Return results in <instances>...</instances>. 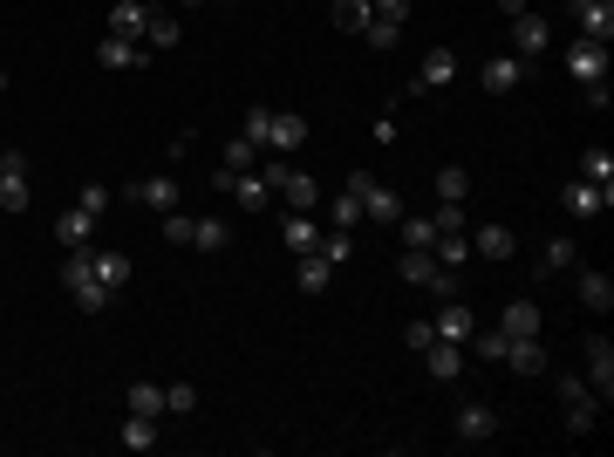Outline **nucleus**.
<instances>
[{"label":"nucleus","instance_id":"nucleus-50","mask_svg":"<svg viewBox=\"0 0 614 457\" xmlns=\"http://www.w3.org/2000/svg\"><path fill=\"white\" fill-rule=\"evenodd\" d=\"M553 396L574 403V396H594V389H587V376H553Z\"/></svg>","mask_w":614,"mask_h":457},{"label":"nucleus","instance_id":"nucleus-18","mask_svg":"<svg viewBox=\"0 0 614 457\" xmlns=\"http://www.w3.org/2000/svg\"><path fill=\"white\" fill-rule=\"evenodd\" d=\"M451 76H458V55H451V48H430L410 89H444V82H451Z\"/></svg>","mask_w":614,"mask_h":457},{"label":"nucleus","instance_id":"nucleus-24","mask_svg":"<svg viewBox=\"0 0 614 457\" xmlns=\"http://www.w3.org/2000/svg\"><path fill=\"white\" fill-rule=\"evenodd\" d=\"M396 273H403L410 287H430V280H437V253H430V246H403V260H396Z\"/></svg>","mask_w":614,"mask_h":457},{"label":"nucleus","instance_id":"nucleus-53","mask_svg":"<svg viewBox=\"0 0 614 457\" xmlns=\"http://www.w3.org/2000/svg\"><path fill=\"white\" fill-rule=\"evenodd\" d=\"M492 7H499L505 21H519V14H533V0H492Z\"/></svg>","mask_w":614,"mask_h":457},{"label":"nucleus","instance_id":"nucleus-26","mask_svg":"<svg viewBox=\"0 0 614 457\" xmlns=\"http://www.w3.org/2000/svg\"><path fill=\"white\" fill-rule=\"evenodd\" d=\"M157 437H164V430H157V417H137V410H130V417H123V430H116V444H123V451H151Z\"/></svg>","mask_w":614,"mask_h":457},{"label":"nucleus","instance_id":"nucleus-43","mask_svg":"<svg viewBox=\"0 0 614 457\" xmlns=\"http://www.w3.org/2000/svg\"><path fill=\"white\" fill-rule=\"evenodd\" d=\"M362 35H369V48H376V55H389V48L403 41V28H396V21H376V14H369V28H362Z\"/></svg>","mask_w":614,"mask_h":457},{"label":"nucleus","instance_id":"nucleus-46","mask_svg":"<svg viewBox=\"0 0 614 457\" xmlns=\"http://www.w3.org/2000/svg\"><path fill=\"white\" fill-rule=\"evenodd\" d=\"M430 219H437V232H471V212H464V205H437Z\"/></svg>","mask_w":614,"mask_h":457},{"label":"nucleus","instance_id":"nucleus-22","mask_svg":"<svg viewBox=\"0 0 614 457\" xmlns=\"http://www.w3.org/2000/svg\"><path fill=\"white\" fill-rule=\"evenodd\" d=\"M608 205H614V191L587 185V178H574V185H567V212H580V219H594V212H608Z\"/></svg>","mask_w":614,"mask_h":457},{"label":"nucleus","instance_id":"nucleus-11","mask_svg":"<svg viewBox=\"0 0 614 457\" xmlns=\"http://www.w3.org/2000/svg\"><path fill=\"white\" fill-rule=\"evenodd\" d=\"M328 280H335V260H328L321 246L294 260V287H301V294H328Z\"/></svg>","mask_w":614,"mask_h":457},{"label":"nucleus","instance_id":"nucleus-28","mask_svg":"<svg viewBox=\"0 0 614 457\" xmlns=\"http://www.w3.org/2000/svg\"><path fill=\"white\" fill-rule=\"evenodd\" d=\"M437 198H444V205H464V198H471V171H464V164H437Z\"/></svg>","mask_w":614,"mask_h":457},{"label":"nucleus","instance_id":"nucleus-34","mask_svg":"<svg viewBox=\"0 0 614 457\" xmlns=\"http://www.w3.org/2000/svg\"><path fill=\"white\" fill-rule=\"evenodd\" d=\"M226 239H232L226 219H198V226H192V246H198V253H226Z\"/></svg>","mask_w":614,"mask_h":457},{"label":"nucleus","instance_id":"nucleus-19","mask_svg":"<svg viewBox=\"0 0 614 457\" xmlns=\"http://www.w3.org/2000/svg\"><path fill=\"white\" fill-rule=\"evenodd\" d=\"M505 369H519V376H546V348H539V335H519V342L505 348Z\"/></svg>","mask_w":614,"mask_h":457},{"label":"nucleus","instance_id":"nucleus-5","mask_svg":"<svg viewBox=\"0 0 614 457\" xmlns=\"http://www.w3.org/2000/svg\"><path fill=\"white\" fill-rule=\"evenodd\" d=\"M567 76H574V82H601V76H608V41L580 35L574 48H567Z\"/></svg>","mask_w":614,"mask_h":457},{"label":"nucleus","instance_id":"nucleus-39","mask_svg":"<svg viewBox=\"0 0 614 457\" xmlns=\"http://www.w3.org/2000/svg\"><path fill=\"white\" fill-rule=\"evenodd\" d=\"M580 178L601 185V191H614V157L608 151H587V157H580Z\"/></svg>","mask_w":614,"mask_h":457},{"label":"nucleus","instance_id":"nucleus-41","mask_svg":"<svg viewBox=\"0 0 614 457\" xmlns=\"http://www.w3.org/2000/svg\"><path fill=\"white\" fill-rule=\"evenodd\" d=\"M164 410H171V417H192L198 389H192V382H164Z\"/></svg>","mask_w":614,"mask_h":457},{"label":"nucleus","instance_id":"nucleus-12","mask_svg":"<svg viewBox=\"0 0 614 457\" xmlns=\"http://www.w3.org/2000/svg\"><path fill=\"white\" fill-rule=\"evenodd\" d=\"M471 253L499 267V260H512V253H519V239H512V232H505V226H492V219H485V226L471 232Z\"/></svg>","mask_w":614,"mask_h":457},{"label":"nucleus","instance_id":"nucleus-10","mask_svg":"<svg viewBox=\"0 0 614 457\" xmlns=\"http://www.w3.org/2000/svg\"><path fill=\"white\" fill-rule=\"evenodd\" d=\"M96 62H103V69H144V62H151V48H144V41H130V35H103Z\"/></svg>","mask_w":614,"mask_h":457},{"label":"nucleus","instance_id":"nucleus-29","mask_svg":"<svg viewBox=\"0 0 614 457\" xmlns=\"http://www.w3.org/2000/svg\"><path fill=\"white\" fill-rule=\"evenodd\" d=\"M594 423H601V396H574L567 403V437H594Z\"/></svg>","mask_w":614,"mask_h":457},{"label":"nucleus","instance_id":"nucleus-44","mask_svg":"<svg viewBox=\"0 0 614 457\" xmlns=\"http://www.w3.org/2000/svg\"><path fill=\"white\" fill-rule=\"evenodd\" d=\"M403 226V246H437V219H396Z\"/></svg>","mask_w":614,"mask_h":457},{"label":"nucleus","instance_id":"nucleus-15","mask_svg":"<svg viewBox=\"0 0 614 457\" xmlns=\"http://www.w3.org/2000/svg\"><path fill=\"white\" fill-rule=\"evenodd\" d=\"M499 328L512 335V342H519V335H546V314H539V301H505Z\"/></svg>","mask_w":614,"mask_h":457},{"label":"nucleus","instance_id":"nucleus-52","mask_svg":"<svg viewBox=\"0 0 614 457\" xmlns=\"http://www.w3.org/2000/svg\"><path fill=\"white\" fill-rule=\"evenodd\" d=\"M580 96H587V110H608V103H614V96H608V76H601V82H580Z\"/></svg>","mask_w":614,"mask_h":457},{"label":"nucleus","instance_id":"nucleus-45","mask_svg":"<svg viewBox=\"0 0 614 457\" xmlns=\"http://www.w3.org/2000/svg\"><path fill=\"white\" fill-rule=\"evenodd\" d=\"M267 103H253V110H246V123H239V137H253V144H260V151H267Z\"/></svg>","mask_w":614,"mask_h":457},{"label":"nucleus","instance_id":"nucleus-14","mask_svg":"<svg viewBox=\"0 0 614 457\" xmlns=\"http://www.w3.org/2000/svg\"><path fill=\"white\" fill-rule=\"evenodd\" d=\"M546 41H553L546 14H519L512 21V55H546Z\"/></svg>","mask_w":614,"mask_h":457},{"label":"nucleus","instance_id":"nucleus-33","mask_svg":"<svg viewBox=\"0 0 614 457\" xmlns=\"http://www.w3.org/2000/svg\"><path fill=\"white\" fill-rule=\"evenodd\" d=\"M580 301L594 307V314H608V307H614V280H608V273H580Z\"/></svg>","mask_w":614,"mask_h":457},{"label":"nucleus","instance_id":"nucleus-9","mask_svg":"<svg viewBox=\"0 0 614 457\" xmlns=\"http://www.w3.org/2000/svg\"><path fill=\"white\" fill-rule=\"evenodd\" d=\"M587 389H594L601 403L614 396V348H608V335H594V342H587Z\"/></svg>","mask_w":614,"mask_h":457},{"label":"nucleus","instance_id":"nucleus-38","mask_svg":"<svg viewBox=\"0 0 614 457\" xmlns=\"http://www.w3.org/2000/svg\"><path fill=\"white\" fill-rule=\"evenodd\" d=\"M328 226H342V232H355V226H362V198H355L348 185H342V198L328 205Z\"/></svg>","mask_w":614,"mask_h":457},{"label":"nucleus","instance_id":"nucleus-6","mask_svg":"<svg viewBox=\"0 0 614 457\" xmlns=\"http://www.w3.org/2000/svg\"><path fill=\"white\" fill-rule=\"evenodd\" d=\"M478 82H485L492 96H512V89L526 82V55H485V69H478Z\"/></svg>","mask_w":614,"mask_h":457},{"label":"nucleus","instance_id":"nucleus-36","mask_svg":"<svg viewBox=\"0 0 614 457\" xmlns=\"http://www.w3.org/2000/svg\"><path fill=\"white\" fill-rule=\"evenodd\" d=\"M226 164H219V171H253V164H260V144H253V137H226Z\"/></svg>","mask_w":614,"mask_h":457},{"label":"nucleus","instance_id":"nucleus-20","mask_svg":"<svg viewBox=\"0 0 614 457\" xmlns=\"http://www.w3.org/2000/svg\"><path fill=\"white\" fill-rule=\"evenodd\" d=\"M89 267H96V280H103L110 294L130 287V253H110V246H103V253H89Z\"/></svg>","mask_w":614,"mask_h":457},{"label":"nucleus","instance_id":"nucleus-31","mask_svg":"<svg viewBox=\"0 0 614 457\" xmlns=\"http://www.w3.org/2000/svg\"><path fill=\"white\" fill-rule=\"evenodd\" d=\"M471 355H478V362H505V348H512V335H505V328H471Z\"/></svg>","mask_w":614,"mask_h":457},{"label":"nucleus","instance_id":"nucleus-35","mask_svg":"<svg viewBox=\"0 0 614 457\" xmlns=\"http://www.w3.org/2000/svg\"><path fill=\"white\" fill-rule=\"evenodd\" d=\"M144 48H151V55L178 48V21H171V14H151V21H144Z\"/></svg>","mask_w":614,"mask_h":457},{"label":"nucleus","instance_id":"nucleus-23","mask_svg":"<svg viewBox=\"0 0 614 457\" xmlns=\"http://www.w3.org/2000/svg\"><path fill=\"white\" fill-rule=\"evenodd\" d=\"M280 239H287V253L301 260V253H314V246H321V226H314L307 212H294V219H280Z\"/></svg>","mask_w":614,"mask_h":457},{"label":"nucleus","instance_id":"nucleus-16","mask_svg":"<svg viewBox=\"0 0 614 457\" xmlns=\"http://www.w3.org/2000/svg\"><path fill=\"white\" fill-rule=\"evenodd\" d=\"M130 198H137V205H151V212H178V178H137Z\"/></svg>","mask_w":614,"mask_h":457},{"label":"nucleus","instance_id":"nucleus-7","mask_svg":"<svg viewBox=\"0 0 614 457\" xmlns=\"http://www.w3.org/2000/svg\"><path fill=\"white\" fill-rule=\"evenodd\" d=\"M301 144H307V116L301 110H273L267 116V151L287 157V151H301Z\"/></svg>","mask_w":614,"mask_h":457},{"label":"nucleus","instance_id":"nucleus-51","mask_svg":"<svg viewBox=\"0 0 614 457\" xmlns=\"http://www.w3.org/2000/svg\"><path fill=\"white\" fill-rule=\"evenodd\" d=\"M403 342H410V348H417V355H423V348L437 342V328H430V321H410V328H403Z\"/></svg>","mask_w":614,"mask_h":457},{"label":"nucleus","instance_id":"nucleus-42","mask_svg":"<svg viewBox=\"0 0 614 457\" xmlns=\"http://www.w3.org/2000/svg\"><path fill=\"white\" fill-rule=\"evenodd\" d=\"M321 253L335 260V267H348V253H355V232H342V226H328L321 232Z\"/></svg>","mask_w":614,"mask_h":457},{"label":"nucleus","instance_id":"nucleus-2","mask_svg":"<svg viewBox=\"0 0 614 457\" xmlns=\"http://www.w3.org/2000/svg\"><path fill=\"white\" fill-rule=\"evenodd\" d=\"M348 191L362 198V219H376V226H396V219H403V198L389 185H376L369 171H348Z\"/></svg>","mask_w":614,"mask_h":457},{"label":"nucleus","instance_id":"nucleus-17","mask_svg":"<svg viewBox=\"0 0 614 457\" xmlns=\"http://www.w3.org/2000/svg\"><path fill=\"white\" fill-rule=\"evenodd\" d=\"M273 191L287 198V212H314V198H321V185H314L307 171H294V164H287V178H280Z\"/></svg>","mask_w":614,"mask_h":457},{"label":"nucleus","instance_id":"nucleus-3","mask_svg":"<svg viewBox=\"0 0 614 457\" xmlns=\"http://www.w3.org/2000/svg\"><path fill=\"white\" fill-rule=\"evenodd\" d=\"M28 198H35V185H28V157L0 151V212H28Z\"/></svg>","mask_w":614,"mask_h":457},{"label":"nucleus","instance_id":"nucleus-47","mask_svg":"<svg viewBox=\"0 0 614 457\" xmlns=\"http://www.w3.org/2000/svg\"><path fill=\"white\" fill-rule=\"evenodd\" d=\"M82 212H89V219H103V212H110V185H82V198H76Z\"/></svg>","mask_w":614,"mask_h":457},{"label":"nucleus","instance_id":"nucleus-30","mask_svg":"<svg viewBox=\"0 0 614 457\" xmlns=\"http://www.w3.org/2000/svg\"><path fill=\"white\" fill-rule=\"evenodd\" d=\"M89 232H96V219H89L82 205H69V212L55 219V239H62V246H89Z\"/></svg>","mask_w":614,"mask_h":457},{"label":"nucleus","instance_id":"nucleus-49","mask_svg":"<svg viewBox=\"0 0 614 457\" xmlns=\"http://www.w3.org/2000/svg\"><path fill=\"white\" fill-rule=\"evenodd\" d=\"M369 14H376V21H396V28H403V21H410V0H369Z\"/></svg>","mask_w":614,"mask_h":457},{"label":"nucleus","instance_id":"nucleus-48","mask_svg":"<svg viewBox=\"0 0 614 457\" xmlns=\"http://www.w3.org/2000/svg\"><path fill=\"white\" fill-rule=\"evenodd\" d=\"M192 226L198 219H185V212H164V239H171V246H192Z\"/></svg>","mask_w":614,"mask_h":457},{"label":"nucleus","instance_id":"nucleus-25","mask_svg":"<svg viewBox=\"0 0 614 457\" xmlns=\"http://www.w3.org/2000/svg\"><path fill=\"white\" fill-rule=\"evenodd\" d=\"M144 21H151V7H144V0H116V7H110V35L144 41Z\"/></svg>","mask_w":614,"mask_h":457},{"label":"nucleus","instance_id":"nucleus-13","mask_svg":"<svg viewBox=\"0 0 614 457\" xmlns=\"http://www.w3.org/2000/svg\"><path fill=\"white\" fill-rule=\"evenodd\" d=\"M458 437H464V444H485V437H499L492 403H458Z\"/></svg>","mask_w":614,"mask_h":457},{"label":"nucleus","instance_id":"nucleus-8","mask_svg":"<svg viewBox=\"0 0 614 457\" xmlns=\"http://www.w3.org/2000/svg\"><path fill=\"white\" fill-rule=\"evenodd\" d=\"M430 328H437V342H458V348H464V342H471V328H478V314L451 294V301L437 307V321H430Z\"/></svg>","mask_w":614,"mask_h":457},{"label":"nucleus","instance_id":"nucleus-37","mask_svg":"<svg viewBox=\"0 0 614 457\" xmlns=\"http://www.w3.org/2000/svg\"><path fill=\"white\" fill-rule=\"evenodd\" d=\"M130 410L137 417H164V382H130Z\"/></svg>","mask_w":614,"mask_h":457},{"label":"nucleus","instance_id":"nucleus-1","mask_svg":"<svg viewBox=\"0 0 614 457\" xmlns=\"http://www.w3.org/2000/svg\"><path fill=\"white\" fill-rule=\"evenodd\" d=\"M55 273H62V294H69L82 314H103V307H110V287L96 280V267H89V246H69V260Z\"/></svg>","mask_w":614,"mask_h":457},{"label":"nucleus","instance_id":"nucleus-4","mask_svg":"<svg viewBox=\"0 0 614 457\" xmlns=\"http://www.w3.org/2000/svg\"><path fill=\"white\" fill-rule=\"evenodd\" d=\"M219 191H232L239 212H267V198H273V185L260 178V164H253V171H219Z\"/></svg>","mask_w":614,"mask_h":457},{"label":"nucleus","instance_id":"nucleus-21","mask_svg":"<svg viewBox=\"0 0 614 457\" xmlns=\"http://www.w3.org/2000/svg\"><path fill=\"white\" fill-rule=\"evenodd\" d=\"M423 362H430V376H437V382H458L464 376V348L458 342H430V348H423Z\"/></svg>","mask_w":614,"mask_h":457},{"label":"nucleus","instance_id":"nucleus-32","mask_svg":"<svg viewBox=\"0 0 614 457\" xmlns=\"http://www.w3.org/2000/svg\"><path fill=\"white\" fill-rule=\"evenodd\" d=\"M430 253H437V267H464V260H471V232H437Z\"/></svg>","mask_w":614,"mask_h":457},{"label":"nucleus","instance_id":"nucleus-55","mask_svg":"<svg viewBox=\"0 0 614 457\" xmlns=\"http://www.w3.org/2000/svg\"><path fill=\"white\" fill-rule=\"evenodd\" d=\"M192 7H198V0H192Z\"/></svg>","mask_w":614,"mask_h":457},{"label":"nucleus","instance_id":"nucleus-40","mask_svg":"<svg viewBox=\"0 0 614 457\" xmlns=\"http://www.w3.org/2000/svg\"><path fill=\"white\" fill-rule=\"evenodd\" d=\"M335 28H342V35H362V28H369V0H335Z\"/></svg>","mask_w":614,"mask_h":457},{"label":"nucleus","instance_id":"nucleus-27","mask_svg":"<svg viewBox=\"0 0 614 457\" xmlns=\"http://www.w3.org/2000/svg\"><path fill=\"white\" fill-rule=\"evenodd\" d=\"M574 267H580L574 239H546V246H539V273H574Z\"/></svg>","mask_w":614,"mask_h":457},{"label":"nucleus","instance_id":"nucleus-54","mask_svg":"<svg viewBox=\"0 0 614 457\" xmlns=\"http://www.w3.org/2000/svg\"><path fill=\"white\" fill-rule=\"evenodd\" d=\"M0 96H7V69H0Z\"/></svg>","mask_w":614,"mask_h":457}]
</instances>
